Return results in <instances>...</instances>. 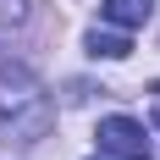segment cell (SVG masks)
<instances>
[{
    "instance_id": "1",
    "label": "cell",
    "mask_w": 160,
    "mask_h": 160,
    "mask_svg": "<svg viewBox=\"0 0 160 160\" xmlns=\"http://www.w3.org/2000/svg\"><path fill=\"white\" fill-rule=\"evenodd\" d=\"M50 122H55V99L44 94V83L17 61L0 66V132L17 144H33L50 132Z\"/></svg>"
},
{
    "instance_id": "2",
    "label": "cell",
    "mask_w": 160,
    "mask_h": 160,
    "mask_svg": "<svg viewBox=\"0 0 160 160\" xmlns=\"http://www.w3.org/2000/svg\"><path fill=\"white\" fill-rule=\"evenodd\" d=\"M94 138H99V155L111 160H149V127L132 116H105L94 127Z\"/></svg>"
},
{
    "instance_id": "3",
    "label": "cell",
    "mask_w": 160,
    "mask_h": 160,
    "mask_svg": "<svg viewBox=\"0 0 160 160\" xmlns=\"http://www.w3.org/2000/svg\"><path fill=\"white\" fill-rule=\"evenodd\" d=\"M149 11H155V0H105V6H99V17H105L111 28H144Z\"/></svg>"
},
{
    "instance_id": "4",
    "label": "cell",
    "mask_w": 160,
    "mask_h": 160,
    "mask_svg": "<svg viewBox=\"0 0 160 160\" xmlns=\"http://www.w3.org/2000/svg\"><path fill=\"white\" fill-rule=\"evenodd\" d=\"M88 55H105V61H122V55H132V39L127 28H88Z\"/></svg>"
},
{
    "instance_id": "5",
    "label": "cell",
    "mask_w": 160,
    "mask_h": 160,
    "mask_svg": "<svg viewBox=\"0 0 160 160\" xmlns=\"http://www.w3.org/2000/svg\"><path fill=\"white\" fill-rule=\"evenodd\" d=\"M155 116H160V88H155Z\"/></svg>"
}]
</instances>
